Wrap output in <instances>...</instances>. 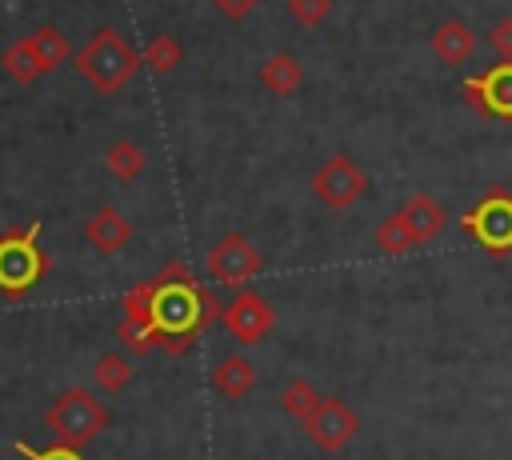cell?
<instances>
[{"label": "cell", "mask_w": 512, "mask_h": 460, "mask_svg": "<svg viewBox=\"0 0 512 460\" xmlns=\"http://www.w3.org/2000/svg\"><path fill=\"white\" fill-rule=\"evenodd\" d=\"M308 444H316L320 452H340L344 444H352V436L360 432V416L348 400L340 396H320V404L300 420Z\"/></svg>", "instance_id": "cell-4"}, {"label": "cell", "mask_w": 512, "mask_h": 460, "mask_svg": "<svg viewBox=\"0 0 512 460\" xmlns=\"http://www.w3.org/2000/svg\"><path fill=\"white\" fill-rule=\"evenodd\" d=\"M204 272L212 284H224V288H244L256 272H260V252L248 236L240 232H228L224 240H216L204 256Z\"/></svg>", "instance_id": "cell-5"}, {"label": "cell", "mask_w": 512, "mask_h": 460, "mask_svg": "<svg viewBox=\"0 0 512 460\" xmlns=\"http://www.w3.org/2000/svg\"><path fill=\"white\" fill-rule=\"evenodd\" d=\"M220 316H224V328H228L240 344L264 340V336L272 332V324H276V308H272L260 292H240Z\"/></svg>", "instance_id": "cell-9"}, {"label": "cell", "mask_w": 512, "mask_h": 460, "mask_svg": "<svg viewBox=\"0 0 512 460\" xmlns=\"http://www.w3.org/2000/svg\"><path fill=\"white\" fill-rule=\"evenodd\" d=\"M488 48L496 52V60H508L512 64V16H504V20H496L488 28Z\"/></svg>", "instance_id": "cell-23"}, {"label": "cell", "mask_w": 512, "mask_h": 460, "mask_svg": "<svg viewBox=\"0 0 512 460\" xmlns=\"http://www.w3.org/2000/svg\"><path fill=\"white\" fill-rule=\"evenodd\" d=\"M4 72H8L16 84H32V80L44 76V64H40V56H36V48H32V36H24V40H16V44L4 48Z\"/></svg>", "instance_id": "cell-17"}, {"label": "cell", "mask_w": 512, "mask_h": 460, "mask_svg": "<svg viewBox=\"0 0 512 460\" xmlns=\"http://www.w3.org/2000/svg\"><path fill=\"white\" fill-rule=\"evenodd\" d=\"M276 400H280V408H284L292 420H304V416L320 404V392H316V384H312V380H300V376H296V380H288V384L280 388V396H276Z\"/></svg>", "instance_id": "cell-21"}, {"label": "cell", "mask_w": 512, "mask_h": 460, "mask_svg": "<svg viewBox=\"0 0 512 460\" xmlns=\"http://www.w3.org/2000/svg\"><path fill=\"white\" fill-rule=\"evenodd\" d=\"M372 244H376L384 256H408L412 248H420V244H416V236H412V228H408V220L400 216V208L376 224Z\"/></svg>", "instance_id": "cell-16"}, {"label": "cell", "mask_w": 512, "mask_h": 460, "mask_svg": "<svg viewBox=\"0 0 512 460\" xmlns=\"http://www.w3.org/2000/svg\"><path fill=\"white\" fill-rule=\"evenodd\" d=\"M16 452H24L28 460H80L76 448H68V444H56V448H48V452H32L28 444H16Z\"/></svg>", "instance_id": "cell-24"}, {"label": "cell", "mask_w": 512, "mask_h": 460, "mask_svg": "<svg viewBox=\"0 0 512 460\" xmlns=\"http://www.w3.org/2000/svg\"><path fill=\"white\" fill-rule=\"evenodd\" d=\"M464 92H468V104L476 112L496 116V120H512V64L508 60H500L488 72L464 80Z\"/></svg>", "instance_id": "cell-8"}, {"label": "cell", "mask_w": 512, "mask_h": 460, "mask_svg": "<svg viewBox=\"0 0 512 460\" xmlns=\"http://www.w3.org/2000/svg\"><path fill=\"white\" fill-rule=\"evenodd\" d=\"M32 48H36L44 72H56V68L72 56V48H68V40H64V32H60L56 24H40V28L32 32Z\"/></svg>", "instance_id": "cell-18"}, {"label": "cell", "mask_w": 512, "mask_h": 460, "mask_svg": "<svg viewBox=\"0 0 512 460\" xmlns=\"http://www.w3.org/2000/svg\"><path fill=\"white\" fill-rule=\"evenodd\" d=\"M212 4H216L220 16H228V20H244V16L252 12L256 0H212Z\"/></svg>", "instance_id": "cell-25"}, {"label": "cell", "mask_w": 512, "mask_h": 460, "mask_svg": "<svg viewBox=\"0 0 512 460\" xmlns=\"http://www.w3.org/2000/svg\"><path fill=\"white\" fill-rule=\"evenodd\" d=\"M428 48H432V56H436L444 68H460V64L472 56L476 36H472V28H468L460 16H448V20H440V24L432 28Z\"/></svg>", "instance_id": "cell-11"}, {"label": "cell", "mask_w": 512, "mask_h": 460, "mask_svg": "<svg viewBox=\"0 0 512 460\" xmlns=\"http://www.w3.org/2000/svg\"><path fill=\"white\" fill-rule=\"evenodd\" d=\"M92 380H96L100 392H124L128 380H132V364H128V356H120V352H104V356L92 364Z\"/></svg>", "instance_id": "cell-20"}, {"label": "cell", "mask_w": 512, "mask_h": 460, "mask_svg": "<svg viewBox=\"0 0 512 460\" xmlns=\"http://www.w3.org/2000/svg\"><path fill=\"white\" fill-rule=\"evenodd\" d=\"M260 84L272 92V96H292L304 88V68L292 52H272L264 64H260Z\"/></svg>", "instance_id": "cell-14"}, {"label": "cell", "mask_w": 512, "mask_h": 460, "mask_svg": "<svg viewBox=\"0 0 512 460\" xmlns=\"http://www.w3.org/2000/svg\"><path fill=\"white\" fill-rule=\"evenodd\" d=\"M44 424L56 432L60 444L80 448V444H88V440H96V436L104 432L108 408L96 400V392H88V388H68V392H60V396L48 404Z\"/></svg>", "instance_id": "cell-2"}, {"label": "cell", "mask_w": 512, "mask_h": 460, "mask_svg": "<svg viewBox=\"0 0 512 460\" xmlns=\"http://www.w3.org/2000/svg\"><path fill=\"white\" fill-rule=\"evenodd\" d=\"M364 192H368V172H364L352 156H344V152L328 156V160L312 172V196H316L324 208H332V212L352 208L356 200H364Z\"/></svg>", "instance_id": "cell-3"}, {"label": "cell", "mask_w": 512, "mask_h": 460, "mask_svg": "<svg viewBox=\"0 0 512 460\" xmlns=\"http://www.w3.org/2000/svg\"><path fill=\"white\" fill-rule=\"evenodd\" d=\"M104 164H108V172H112L116 180L132 184V180H140V172L148 168V156H144V148H140L136 140H112L108 152H104Z\"/></svg>", "instance_id": "cell-15"}, {"label": "cell", "mask_w": 512, "mask_h": 460, "mask_svg": "<svg viewBox=\"0 0 512 460\" xmlns=\"http://www.w3.org/2000/svg\"><path fill=\"white\" fill-rule=\"evenodd\" d=\"M84 240H88L96 252L116 256V252L132 240V220H128L116 204H104V208H96V212L88 216V224H84Z\"/></svg>", "instance_id": "cell-10"}, {"label": "cell", "mask_w": 512, "mask_h": 460, "mask_svg": "<svg viewBox=\"0 0 512 460\" xmlns=\"http://www.w3.org/2000/svg\"><path fill=\"white\" fill-rule=\"evenodd\" d=\"M464 224L492 252H508L512 248V196L508 192H492L488 200H480V208H472L464 216Z\"/></svg>", "instance_id": "cell-7"}, {"label": "cell", "mask_w": 512, "mask_h": 460, "mask_svg": "<svg viewBox=\"0 0 512 460\" xmlns=\"http://www.w3.org/2000/svg\"><path fill=\"white\" fill-rule=\"evenodd\" d=\"M72 64H76V72H80L100 96H116V92L132 80V72L140 68V52H136L116 28H96V32L88 36V44L72 56Z\"/></svg>", "instance_id": "cell-1"}, {"label": "cell", "mask_w": 512, "mask_h": 460, "mask_svg": "<svg viewBox=\"0 0 512 460\" xmlns=\"http://www.w3.org/2000/svg\"><path fill=\"white\" fill-rule=\"evenodd\" d=\"M400 216L408 220V228H412V236H416V244H428L444 224H448V216H444V208L428 196V192H416V196H408L404 204H400Z\"/></svg>", "instance_id": "cell-13"}, {"label": "cell", "mask_w": 512, "mask_h": 460, "mask_svg": "<svg viewBox=\"0 0 512 460\" xmlns=\"http://www.w3.org/2000/svg\"><path fill=\"white\" fill-rule=\"evenodd\" d=\"M36 232H40V224H28L24 232L0 236V288L8 296L24 292L44 272V260L36 252Z\"/></svg>", "instance_id": "cell-6"}, {"label": "cell", "mask_w": 512, "mask_h": 460, "mask_svg": "<svg viewBox=\"0 0 512 460\" xmlns=\"http://www.w3.org/2000/svg\"><path fill=\"white\" fill-rule=\"evenodd\" d=\"M288 16L300 28H320L332 16V0H288Z\"/></svg>", "instance_id": "cell-22"}, {"label": "cell", "mask_w": 512, "mask_h": 460, "mask_svg": "<svg viewBox=\"0 0 512 460\" xmlns=\"http://www.w3.org/2000/svg\"><path fill=\"white\" fill-rule=\"evenodd\" d=\"M212 388L224 396V400H240L256 388V364L244 356V352H228L216 368H212Z\"/></svg>", "instance_id": "cell-12"}, {"label": "cell", "mask_w": 512, "mask_h": 460, "mask_svg": "<svg viewBox=\"0 0 512 460\" xmlns=\"http://www.w3.org/2000/svg\"><path fill=\"white\" fill-rule=\"evenodd\" d=\"M180 60H184V48H180V40H176V36H168V32L152 36V40L144 44V52H140V64H148L156 76L172 72Z\"/></svg>", "instance_id": "cell-19"}]
</instances>
